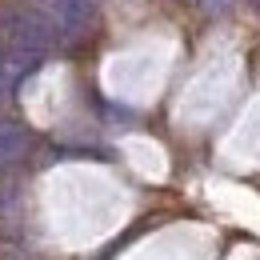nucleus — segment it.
Here are the masks:
<instances>
[{"mask_svg": "<svg viewBox=\"0 0 260 260\" xmlns=\"http://www.w3.org/2000/svg\"><path fill=\"white\" fill-rule=\"evenodd\" d=\"M0 40L20 48V52H32L40 60L60 44L52 24L36 8H24V4H0Z\"/></svg>", "mask_w": 260, "mask_h": 260, "instance_id": "1", "label": "nucleus"}, {"mask_svg": "<svg viewBox=\"0 0 260 260\" xmlns=\"http://www.w3.org/2000/svg\"><path fill=\"white\" fill-rule=\"evenodd\" d=\"M36 12L52 24L60 44H72L96 24V0H32Z\"/></svg>", "mask_w": 260, "mask_h": 260, "instance_id": "2", "label": "nucleus"}, {"mask_svg": "<svg viewBox=\"0 0 260 260\" xmlns=\"http://www.w3.org/2000/svg\"><path fill=\"white\" fill-rule=\"evenodd\" d=\"M36 68H40V56L20 52V48H12V44L0 40V92H16Z\"/></svg>", "mask_w": 260, "mask_h": 260, "instance_id": "3", "label": "nucleus"}, {"mask_svg": "<svg viewBox=\"0 0 260 260\" xmlns=\"http://www.w3.org/2000/svg\"><path fill=\"white\" fill-rule=\"evenodd\" d=\"M32 152V132L24 128L20 120L12 116H0V160L4 164H16Z\"/></svg>", "mask_w": 260, "mask_h": 260, "instance_id": "4", "label": "nucleus"}, {"mask_svg": "<svg viewBox=\"0 0 260 260\" xmlns=\"http://www.w3.org/2000/svg\"><path fill=\"white\" fill-rule=\"evenodd\" d=\"M16 204H20V188H16L12 180H4V176H0V220H4V216H12V212H16Z\"/></svg>", "mask_w": 260, "mask_h": 260, "instance_id": "5", "label": "nucleus"}, {"mask_svg": "<svg viewBox=\"0 0 260 260\" xmlns=\"http://www.w3.org/2000/svg\"><path fill=\"white\" fill-rule=\"evenodd\" d=\"M200 4H204V8H228L232 0H200Z\"/></svg>", "mask_w": 260, "mask_h": 260, "instance_id": "6", "label": "nucleus"}, {"mask_svg": "<svg viewBox=\"0 0 260 260\" xmlns=\"http://www.w3.org/2000/svg\"><path fill=\"white\" fill-rule=\"evenodd\" d=\"M4 172H8V164H4V160H0V176H4Z\"/></svg>", "mask_w": 260, "mask_h": 260, "instance_id": "7", "label": "nucleus"}, {"mask_svg": "<svg viewBox=\"0 0 260 260\" xmlns=\"http://www.w3.org/2000/svg\"><path fill=\"white\" fill-rule=\"evenodd\" d=\"M252 4H256V8H260V0H252Z\"/></svg>", "mask_w": 260, "mask_h": 260, "instance_id": "8", "label": "nucleus"}]
</instances>
